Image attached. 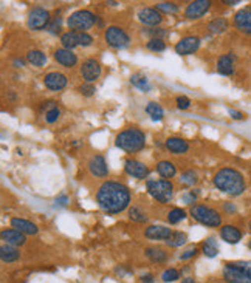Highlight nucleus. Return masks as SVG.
<instances>
[{"label":"nucleus","mask_w":251,"mask_h":283,"mask_svg":"<svg viewBox=\"0 0 251 283\" xmlns=\"http://www.w3.org/2000/svg\"><path fill=\"white\" fill-rule=\"evenodd\" d=\"M96 203L107 214H120L130 204V191L123 183L106 181L98 189Z\"/></svg>","instance_id":"1"},{"label":"nucleus","mask_w":251,"mask_h":283,"mask_svg":"<svg viewBox=\"0 0 251 283\" xmlns=\"http://www.w3.org/2000/svg\"><path fill=\"white\" fill-rule=\"evenodd\" d=\"M212 183L214 186L219 189L220 192L223 194H228L231 197H239L245 192V178L244 175L233 169V167H223L220 169L217 173L214 175L212 178Z\"/></svg>","instance_id":"2"},{"label":"nucleus","mask_w":251,"mask_h":283,"mask_svg":"<svg viewBox=\"0 0 251 283\" xmlns=\"http://www.w3.org/2000/svg\"><path fill=\"white\" fill-rule=\"evenodd\" d=\"M222 277L226 283H251V262H226L222 269Z\"/></svg>","instance_id":"3"},{"label":"nucleus","mask_w":251,"mask_h":283,"mask_svg":"<svg viewBox=\"0 0 251 283\" xmlns=\"http://www.w3.org/2000/svg\"><path fill=\"white\" fill-rule=\"evenodd\" d=\"M115 144H117V147H120L124 152L136 153L144 149L146 135L140 130V128H127V130L118 133Z\"/></svg>","instance_id":"4"},{"label":"nucleus","mask_w":251,"mask_h":283,"mask_svg":"<svg viewBox=\"0 0 251 283\" xmlns=\"http://www.w3.org/2000/svg\"><path fill=\"white\" fill-rule=\"evenodd\" d=\"M191 217L196 220L200 225L207 228H219L222 226V215L219 214V210H215L209 206L205 204H194L189 209Z\"/></svg>","instance_id":"5"},{"label":"nucleus","mask_w":251,"mask_h":283,"mask_svg":"<svg viewBox=\"0 0 251 283\" xmlns=\"http://www.w3.org/2000/svg\"><path fill=\"white\" fill-rule=\"evenodd\" d=\"M96 22H98V16H95L92 11L78 9L67 19V25H68V28H70V31L87 33V30L92 28Z\"/></svg>","instance_id":"6"},{"label":"nucleus","mask_w":251,"mask_h":283,"mask_svg":"<svg viewBox=\"0 0 251 283\" xmlns=\"http://www.w3.org/2000/svg\"><path fill=\"white\" fill-rule=\"evenodd\" d=\"M146 189L160 203H169L174 197V184L169 180H149L146 183Z\"/></svg>","instance_id":"7"},{"label":"nucleus","mask_w":251,"mask_h":283,"mask_svg":"<svg viewBox=\"0 0 251 283\" xmlns=\"http://www.w3.org/2000/svg\"><path fill=\"white\" fill-rule=\"evenodd\" d=\"M104 39H106V42H107V45L110 46V48H115V50H123V48H126V46L130 43L129 34L126 33L123 28H120V27H109V28H106Z\"/></svg>","instance_id":"8"},{"label":"nucleus","mask_w":251,"mask_h":283,"mask_svg":"<svg viewBox=\"0 0 251 283\" xmlns=\"http://www.w3.org/2000/svg\"><path fill=\"white\" fill-rule=\"evenodd\" d=\"M50 22H51V19H50L48 11L41 8V6H38V8H33L30 11L27 25L33 31H41L43 28H48L50 27Z\"/></svg>","instance_id":"9"},{"label":"nucleus","mask_w":251,"mask_h":283,"mask_svg":"<svg viewBox=\"0 0 251 283\" xmlns=\"http://www.w3.org/2000/svg\"><path fill=\"white\" fill-rule=\"evenodd\" d=\"M124 170L127 175L133 176V178H138V180L147 178L151 173V169L147 167L144 162H141L138 160H132V158H127L124 161Z\"/></svg>","instance_id":"10"},{"label":"nucleus","mask_w":251,"mask_h":283,"mask_svg":"<svg viewBox=\"0 0 251 283\" xmlns=\"http://www.w3.org/2000/svg\"><path fill=\"white\" fill-rule=\"evenodd\" d=\"M102 68L96 59H87L81 65V76L87 84H93V82L101 76Z\"/></svg>","instance_id":"11"},{"label":"nucleus","mask_w":251,"mask_h":283,"mask_svg":"<svg viewBox=\"0 0 251 283\" xmlns=\"http://www.w3.org/2000/svg\"><path fill=\"white\" fill-rule=\"evenodd\" d=\"M211 8V2L209 0H194L191 2L186 9H185V17L189 19V20H196V19H200L203 17L205 14L208 13Z\"/></svg>","instance_id":"12"},{"label":"nucleus","mask_w":251,"mask_h":283,"mask_svg":"<svg viewBox=\"0 0 251 283\" xmlns=\"http://www.w3.org/2000/svg\"><path fill=\"white\" fill-rule=\"evenodd\" d=\"M200 43H202L200 38H197V36H186V38L180 39L175 43V53L180 54V56L194 54L200 48Z\"/></svg>","instance_id":"13"},{"label":"nucleus","mask_w":251,"mask_h":283,"mask_svg":"<svg viewBox=\"0 0 251 283\" xmlns=\"http://www.w3.org/2000/svg\"><path fill=\"white\" fill-rule=\"evenodd\" d=\"M234 27L241 33L251 36V6H245L234 14Z\"/></svg>","instance_id":"14"},{"label":"nucleus","mask_w":251,"mask_h":283,"mask_svg":"<svg viewBox=\"0 0 251 283\" xmlns=\"http://www.w3.org/2000/svg\"><path fill=\"white\" fill-rule=\"evenodd\" d=\"M67 76L61 72H51L48 75H45L43 78V85L51 91H59L67 87Z\"/></svg>","instance_id":"15"},{"label":"nucleus","mask_w":251,"mask_h":283,"mask_svg":"<svg viewBox=\"0 0 251 283\" xmlns=\"http://www.w3.org/2000/svg\"><path fill=\"white\" fill-rule=\"evenodd\" d=\"M138 20L147 27H157L163 22V16L157 8H141L138 11Z\"/></svg>","instance_id":"16"},{"label":"nucleus","mask_w":251,"mask_h":283,"mask_svg":"<svg viewBox=\"0 0 251 283\" xmlns=\"http://www.w3.org/2000/svg\"><path fill=\"white\" fill-rule=\"evenodd\" d=\"M172 234H174V231L170 229V228H167V226L152 225V226H149V228H146L144 237L149 239V240H163V242H167Z\"/></svg>","instance_id":"17"},{"label":"nucleus","mask_w":251,"mask_h":283,"mask_svg":"<svg viewBox=\"0 0 251 283\" xmlns=\"http://www.w3.org/2000/svg\"><path fill=\"white\" fill-rule=\"evenodd\" d=\"M88 170L93 176L96 178H106L109 175V167H107V162L104 160L102 155H95L92 160L88 161Z\"/></svg>","instance_id":"18"},{"label":"nucleus","mask_w":251,"mask_h":283,"mask_svg":"<svg viewBox=\"0 0 251 283\" xmlns=\"http://www.w3.org/2000/svg\"><path fill=\"white\" fill-rule=\"evenodd\" d=\"M0 237L2 240L6 243V244H11V246H24L27 243V237L25 234H22L20 231L14 229V228H9V229H3L2 234H0Z\"/></svg>","instance_id":"19"},{"label":"nucleus","mask_w":251,"mask_h":283,"mask_svg":"<svg viewBox=\"0 0 251 283\" xmlns=\"http://www.w3.org/2000/svg\"><path fill=\"white\" fill-rule=\"evenodd\" d=\"M54 61L61 64L65 68H72L78 64V56L72 50H65V48H58L54 51Z\"/></svg>","instance_id":"20"},{"label":"nucleus","mask_w":251,"mask_h":283,"mask_svg":"<svg viewBox=\"0 0 251 283\" xmlns=\"http://www.w3.org/2000/svg\"><path fill=\"white\" fill-rule=\"evenodd\" d=\"M220 237L223 242L230 243V244H237L242 240V231L233 226V225H225L220 228Z\"/></svg>","instance_id":"21"},{"label":"nucleus","mask_w":251,"mask_h":283,"mask_svg":"<svg viewBox=\"0 0 251 283\" xmlns=\"http://www.w3.org/2000/svg\"><path fill=\"white\" fill-rule=\"evenodd\" d=\"M11 228L20 231L22 234H25V235H36L39 232V228L34 225V223H31V221H28L25 218H19V217L11 218Z\"/></svg>","instance_id":"22"},{"label":"nucleus","mask_w":251,"mask_h":283,"mask_svg":"<svg viewBox=\"0 0 251 283\" xmlns=\"http://www.w3.org/2000/svg\"><path fill=\"white\" fill-rule=\"evenodd\" d=\"M165 146L170 153H175V155H181V153H186L189 150L188 141L177 138V136H170L165 141Z\"/></svg>","instance_id":"23"},{"label":"nucleus","mask_w":251,"mask_h":283,"mask_svg":"<svg viewBox=\"0 0 251 283\" xmlns=\"http://www.w3.org/2000/svg\"><path fill=\"white\" fill-rule=\"evenodd\" d=\"M217 72L222 76H231L234 73V56L233 53L222 54L217 61Z\"/></svg>","instance_id":"24"},{"label":"nucleus","mask_w":251,"mask_h":283,"mask_svg":"<svg viewBox=\"0 0 251 283\" xmlns=\"http://www.w3.org/2000/svg\"><path fill=\"white\" fill-rule=\"evenodd\" d=\"M146 257L149 258V260L155 265H163L167 262V252L163 249V247H160V246H149V247H146V251H144Z\"/></svg>","instance_id":"25"},{"label":"nucleus","mask_w":251,"mask_h":283,"mask_svg":"<svg viewBox=\"0 0 251 283\" xmlns=\"http://www.w3.org/2000/svg\"><path fill=\"white\" fill-rule=\"evenodd\" d=\"M20 252L16 246H11V244H2L0 247V258H2L3 263H14L19 260Z\"/></svg>","instance_id":"26"},{"label":"nucleus","mask_w":251,"mask_h":283,"mask_svg":"<svg viewBox=\"0 0 251 283\" xmlns=\"http://www.w3.org/2000/svg\"><path fill=\"white\" fill-rule=\"evenodd\" d=\"M157 172L160 176H163L165 180H170L177 175V167L174 166V162H170L167 160H163L157 164Z\"/></svg>","instance_id":"27"},{"label":"nucleus","mask_w":251,"mask_h":283,"mask_svg":"<svg viewBox=\"0 0 251 283\" xmlns=\"http://www.w3.org/2000/svg\"><path fill=\"white\" fill-rule=\"evenodd\" d=\"M61 45L65 50H73L79 46V33L76 31H67L61 34Z\"/></svg>","instance_id":"28"},{"label":"nucleus","mask_w":251,"mask_h":283,"mask_svg":"<svg viewBox=\"0 0 251 283\" xmlns=\"http://www.w3.org/2000/svg\"><path fill=\"white\" fill-rule=\"evenodd\" d=\"M27 61L34 67H43L47 64V54L41 50H30L27 53Z\"/></svg>","instance_id":"29"},{"label":"nucleus","mask_w":251,"mask_h":283,"mask_svg":"<svg viewBox=\"0 0 251 283\" xmlns=\"http://www.w3.org/2000/svg\"><path fill=\"white\" fill-rule=\"evenodd\" d=\"M228 27H230V22L225 17H215L208 23V30L212 34H222L228 30Z\"/></svg>","instance_id":"30"},{"label":"nucleus","mask_w":251,"mask_h":283,"mask_svg":"<svg viewBox=\"0 0 251 283\" xmlns=\"http://www.w3.org/2000/svg\"><path fill=\"white\" fill-rule=\"evenodd\" d=\"M130 84L133 87H136L141 91H149L151 90V84H149V79H147L143 73H135L130 76Z\"/></svg>","instance_id":"31"},{"label":"nucleus","mask_w":251,"mask_h":283,"mask_svg":"<svg viewBox=\"0 0 251 283\" xmlns=\"http://www.w3.org/2000/svg\"><path fill=\"white\" fill-rule=\"evenodd\" d=\"M202 252L207 257H209V258L215 257V255H217V252H219L217 242H215L212 237H208L207 240H203V243H202Z\"/></svg>","instance_id":"32"},{"label":"nucleus","mask_w":251,"mask_h":283,"mask_svg":"<svg viewBox=\"0 0 251 283\" xmlns=\"http://www.w3.org/2000/svg\"><path fill=\"white\" fill-rule=\"evenodd\" d=\"M146 113L152 118V121H162L165 118V112L162 109V105L157 102H149L146 105Z\"/></svg>","instance_id":"33"},{"label":"nucleus","mask_w":251,"mask_h":283,"mask_svg":"<svg viewBox=\"0 0 251 283\" xmlns=\"http://www.w3.org/2000/svg\"><path fill=\"white\" fill-rule=\"evenodd\" d=\"M186 217H188V215H186V210L180 209V207H174V209H170V210H169V214H167V221L170 223V225H177V223L183 221Z\"/></svg>","instance_id":"34"},{"label":"nucleus","mask_w":251,"mask_h":283,"mask_svg":"<svg viewBox=\"0 0 251 283\" xmlns=\"http://www.w3.org/2000/svg\"><path fill=\"white\" fill-rule=\"evenodd\" d=\"M186 240H188V235H186L185 232L174 231V234L170 235V239L166 242V244L170 246V247H178V246H181V244H185Z\"/></svg>","instance_id":"35"},{"label":"nucleus","mask_w":251,"mask_h":283,"mask_svg":"<svg viewBox=\"0 0 251 283\" xmlns=\"http://www.w3.org/2000/svg\"><path fill=\"white\" fill-rule=\"evenodd\" d=\"M129 218L132 221H136V223H146L147 221V215L143 212V209H140L138 206H132L129 209Z\"/></svg>","instance_id":"36"},{"label":"nucleus","mask_w":251,"mask_h":283,"mask_svg":"<svg viewBox=\"0 0 251 283\" xmlns=\"http://www.w3.org/2000/svg\"><path fill=\"white\" fill-rule=\"evenodd\" d=\"M197 181H199L197 173L194 172V170H186V172L181 173V176H180V183L185 184V186H189V187L194 186V184H197Z\"/></svg>","instance_id":"37"},{"label":"nucleus","mask_w":251,"mask_h":283,"mask_svg":"<svg viewBox=\"0 0 251 283\" xmlns=\"http://www.w3.org/2000/svg\"><path fill=\"white\" fill-rule=\"evenodd\" d=\"M146 48L154 53H162L166 50V43L162 39H149V42L146 43Z\"/></svg>","instance_id":"38"},{"label":"nucleus","mask_w":251,"mask_h":283,"mask_svg":"<svg viewBox=\"0 0 251 283\" xmlns=\"http://www.w3.org/2000/svg\"><path fill=\"white\" fill-rule=\"evenodd\" d=\"M157 9L160 13H166V14H175L178 11V5L174 2H160L157 3Z\"/></svg>","instance_id":"39"},{"label":"nucleus","mask_w":251,"mask_h":283,"mask_svg":"<svg viewBox=\"0 0 251 283\" xmlns=\"http://www.w3.org/2000/svg\"><path fill=\"white\" fill-rule=\"evenodd\" d=\"M178 277H180V271L175 269V268H169V269H166L165 273L162 274V280L165 283L175 282V280H178Z\"/></svg>","instance_id":"40"},{"label":"nucleus","mask_w":251,"mask_h":283,"mask_svg":"<svg viewBox=\"0 0 251 283\" xmlns=\"http://www.w3.org/2000/svg\"><path fill=\"white\" fill-rule=\"evenodd\" d=\"M146 34H149L151 39H162V40H165V38L169 36V31L166 28H151V30H146Z\"/></svg>","instance_id":"41"},{"label":"nucleus","mask_w":251,"mask_h":283,"mask_svg":"<svg viewBox=\"0 0 251 283\" xmlns=\"http://www.w3.org/2000/svg\"><path fill=\"white\" fill-rule=\"evenodd\" d=\"M78 91L83 94V96H85V98H90V96H93V94L96 93V87L93 85V84H83V85H79V88H78Z\"/></svg>","instance_id":"42"},{"label":"nucleus","mask_w":251,"mask_h":283,"mask_svg":"<svg viewBox=\"0 0 251 283\" xmlns=\"http://www.w3.org/2000/svg\"><path fill=\"white\" fill-rule=\"evenodd\" d=\"M59 116H61L59 107H54V109H51V110H48V112H45V121L50 122V124H53V122H56V121L59 120Z\"/></svg>","instance_id":"43"},{"label":"nucleus","mask_w":251,"mask_h":283,"mask_svg":"<svg viewBox=\"0 0 251 283\" xmlns=\"http://www.w3.org/2000/svg\"><path fill=\"white\" fill-rule=\"evenodd\" d=\"M197 254H199V247L197 246H189L180 254V260H189V258H194Z\"/></svg>","instance_id":"44"},{"label":"nucleus","mask_w":251,"mask_h":283,"mask_svg":"<svg viewBox=\"0 0 251 283\" xmlns=\"http://www.w3.org/2000/svg\"><path fill=\"white\" fill-rule=\"evenodd\" d=\"M93 43V38L88 33H79V46H90Z\"/></svg>","instance_id":"45"},{"label":"nucleus","mask_w":251,"mask_h":283,"mask_svg":"<svg viewBox=\"0 0 251 283\" xmlns=\"http://www.w3.org/2000/svg\"><path fill=\"white\" fill-rule=\"evenodd\" d=\"M175 102H177V107L180 110H188L191 107V99L186 98V96H178Z\"/></svg>","instance_id":"46"},{"label":"nucleus","mask_w":251,"mask_h":283,"mask_svg":"<svg viewBox=\"0 0 251 283\" xmlns=\"http://www.w3.org/2000/svg\"><path fill=\"white\" fill-rule=\"evenodd\" d=\"M228 113H230V116L236 121H242L247 118V115L244 112H239V110H234V109H230V110H228Z\"/></svg>","instance_id":"47"},{"label":"nucleus","mask_w":251,"mask_h":283,"mask_svg":"<svg viewBox=\"0 0 251 283\" xmlns=\"http://www.w3.org/2000/svg\"><path fill=\"white\" fill-rule=\"evenodd\" d=\"M140 282L141 283H155V276L147 273V274H141L140 276Z\"/></svg>","instance_id":"48"},{"label":"nucleus","mask_w":251,"mask_h":283,"mask_svg":"<svg viewBox=\"0 0 251 283\" xmlns=\"http://www.w3.org/2000/svg\"><path fill=\"white\" fill-rule=\"evenodd\" d=\"M48 31L53 33V34H58V33L61 31V22H59V20H54L53 23H50Z\"/></svg>","instance_id":"49"},{"label":"nucleus","mask_w":251,"mask_h":283,"mask_svg":"<svg viewBox=\"0 0 251 283\" xmlns=\"http://www.w3.org/2000/svg\"><path fill=\"white\" fill-rule=\"evenodd\" d=\"M197 197H199V194H197V192L191 191L189 194H186V195H185V202L191 204V203H194V202H196V200H197Z\"/></svg>","instance_id":"50"},{"label":"nucleus","mask_w":251,"mask_h":283,"mask_svg":"<svg viewBox=\"0 0 251 283\" xmlns=\"http://www.w3.org/2000/svg\"><path fill=\"white\" fill-rule=\"evenodd\" d=\"M56 203H59L61 206H65V204L68 203V198H67L65 195H61V197H59L58 200H56Z\"/></svg>","instance_id":"51"},{"label":"nucleus","mask_w":251,"mask_h":283,"mask_svg":"<svg viewBox=\"0 0 251 283\" xmlns=\"http://www.w3.org/2000/svg\"><path fill=\"white\" fill-rule=\"evenodd\" d=\"M180 283H197L196 280H194V277H191V276H186L185 279H181V282Z\"/></svg>","instance_id":"52"},{"label":"nucleus","mask_w":251,"mask_h":283,"mask_svg":"<svg viewBox=\"0 0 251 283\" xmlns=\"http://www.w3.org/2000/svg\"><path fill=\"white\" fill-rule=\"evenodd\" d=\"M223 3H225V5H230V6H233V5H239L241 2H239V0H223Z\"/></svg>","instance_id":"53"},{"label":"nucleus","mask_w":251,"mask_h":283,"mask_svg":"<svg viewBox=\"0 0 251 283\" xmlns=\"http://www.w3.org/2000/svg\"><path fill=\"white\" fill-rule=\"evenodd\" d=\"M24 64H25V61H22V59H16V61H14V67H16V68L24 67Z\"/></svg>","instance_id":"54"},{"label":"nucleus","mask_w":251,"mask_h":283,"mask_svg":"<svg viewBox=\"0 0 251 283\" xmlns=\"http://www.w3.org/2000/svg\"><path fill=\"white\" fill-rule=\"evenodd\" d=\"M225 209H226L228 212H236V207H234L233 204H230V203H226V204H225Z\"/></svg>","instance_id":"55"},{"label":"nucleus","mask_w":251,"mask_h":283,"mask_svg":"<svg viewBox=\"0 0 251 283\" xmlns=\"http://www.w3.org/2000/svg\"><path fill=\"white\" fill-rule=\"evenodd\" d=\"M248 229H250V232H251V220H250V223H248Z\"/></svg>","instance_id":"56"},{"label":"nucleus","mask_w":251,"mask_h":283,"mask_svg":"<svg viewBox=\"0 0 251 283\" xmlns=\"http://www.w3.org/2000/svg\"><path fill=\"white\" fill-rule=\"evenodd\" d=\"M248 247H250V251H251V240L248 242Z\"/></svg>","instance_id":"57"}]
</instances>
